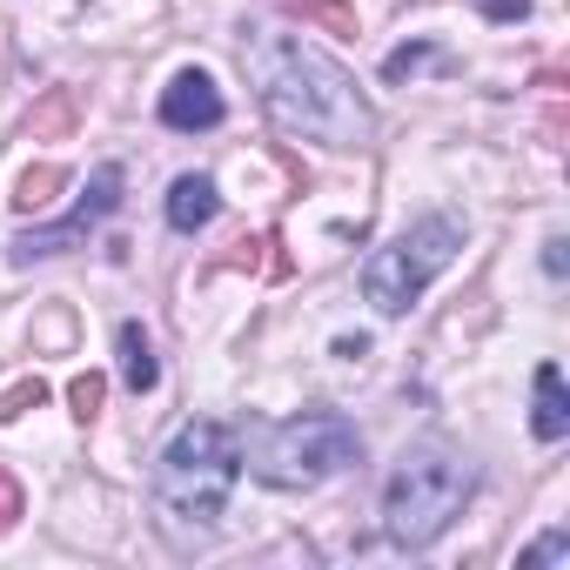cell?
Returning <instances> with one entry per match:
<instances>
[{
    "label": "cell",
    "instance_id": "obj_1",
    "mask_svg": "<svg viewBox=\"0 0 570 570\" xmlns=\"http://www.w3.org/2000/svg\"><path fill=\"white\" fill-rule=\"evenodd\" d=\"M242 68L255 81V101L268 108V121L282 135H309L323 148H363L376 135V115L356 95V75L336 55H323L309 35L255 28L242 41Z\"/></svg>",
    "mask_w": 570,
    "mask_h": 570
},
{
    "label": "cell",
    "instance_id": "obj_2",
    "mask_svg": "<svg viewBox=\"0 0 570 570\" xmlns=\"http://www.w3.org/2000/svg\"><path fill=\"white\" fill-rule=\"evenodd\" d=\"M242 476V430L222 416H188L155 456V510L175 530H208Z\"/></svg>",
    "mask_w": 570,
    "mask_h": 570
},
{
    "label": "cell",
    "instance_id": "obj_3",
    "mask_svg": "<svg viewBox=\"0 0 570 570\" xmlns=\"http://www.w3.org/2000/svg\"><path fill=\"white\" fill-rule=\"evenodd\" d=\"M476 497V470L470 456L443 450V443H410L383 483V537L396 550H430L456 517L463 503Z\"/></svg>",
    "mask_w": 570,
    "mask_h": 570
},
{
    "label": "cell",
    "instance_id": "obj_4",
    "mask_svg": "<svg viewBox=\"0 0 570 570\" xmlns=\"http://www.w3.org/2000/svg\"><path fill=\"white\" fill-rule=\"evenodd\" d=\"M363 463V430L336 410H303L289 423H262L248 436V470L268 490H316Z\"/></svg>",
    "mask_w": 570,
    "mask_h": 570
},
{
    "label": "cell",
    "instance_id": "obj_5",
    "mask_svg": "<svg viewBox=\"0 0 570 570\" xmlns=\"http://www.w3.org/2000/svg\"><path fill=\"white\" fill-rule=\"evenodd\" d=\"M456 248H463V222H456V215H423V222H410L396 242H383V248L363 262V296H370L383 316H410V303L456 262Z\"/></svg>",
    "mask_w": 570,
    "mask_h": 570
},
{
    "label": "cell",
    "instance_id": "obj_6",
    "mask_svg": "<svg viewBox=\"0 0 570 570\" xmlns=\"http://www.w3.org/2000/svg\"><path fill=\"white\" fill-rule=\"evenodd\" d=\"M121 188H128V175H121L115 161H101V168L88 175L81 202H75L55 228H21V235H14V262H41V255H68V248H81V235L121 208Z\"/></svg>",
    "mask_w": 570,
    "mask_h": 570
},
{
    "label": "cell",
    "instance_id": "obj_7",
    "mask_svg": "<svg viewBox=\"0 0 570 570\" xmlns=\"http://www.w3.org/2000/svg\"><path fill=\"white\" fill-rule=\"evenodd\" d=\"M161 121H168L175 135H208V128H222V121H228V101H222L215 75H208V68H181V75L161 88Z\"/></svg>",
    "mask_w": 570,
    "mask_h": 570
},
{
    "label": "cell",
    "instance_id": "obj_8",
    "mask_svg": "<svg viewBox=\"0 0 570 570\" xmlns=\"http://www.w3.org/2000/svg\"><path fill=\"white\" fill-rule=\"evenodd\" d=\"M215 208H222L215 175H175V188H168V228H175V235L208 228V222H215Z\"/></svg>",
    "mask_w": 570,
    "mask_h": 570
},
{
    "label": "cell",
    "instance_id": "obj_9",
    "mask_svg": "<svg viewBox=\"0 0 570 570\" xmlns=\"http://www.w3.org/2000/svg\"><path fill=\"white\" fill-rule=\"evenodd\" d=\"M530 430H537V443H563V436H570V396H563V370H557V363H537V410H530Z\"/></svg>",
    "mask_w": 570,
    "mask_h": 570
},
{
    "label": "cell",
    "instance_id": "obj_10",
    "mask_svg": "<svg viewBox=\"0 0 570 570\" xmlns=\"http://www.w3.org/2000/svg\"><path fill=\"white\" fill-rule=\"evenodd\" d=\"M121 383L135 390V396H148L155 383H161V363H155V343H148V330L141 323H121Z\"/></svg>",
    "mask_w": 570,
    "mask_h": 570
},
{
    "label": "cell",
    "instance_id": "obj_11",
    "mask_svg": "<svg viewBox=\"0 0 570 570\" xmlns=\"http://www.w3.org/2000/svg\"><path fill=\"white\" fill-rule=\"evenodd\" d=\"M81 121V95L75 88H48V101L28 115V141H55V135H68Z\"/></svg>",
    "mask_w": 570,
    "mask_h": 570
},
{
    "label": "cell",
    "instance_id": "obj_12",
    "mask_svg": "<svg viewBox=\"0 0 570 570\" xmlns=\"http://www.w3.org/2000/svg\"><path fill=\"white\" fill-rule=\"evenodd\" d=\"M61 181H68V168H55V161H41V168H28V175L14 181V208H21V215H28V208H48Z\"/></svg>",
    "mask_w": 570,
    "mask_h": 570
},
{
    "label": "cell",
    "instance_id": "obj_13",
    "mask_svg": "<svg viewBox=\"0 0 570 570\" xmlns=\"http://www.w3.org/2000/svg\"><path fill=\"white\" fill-rule=\"evenodd\" d=\"M101 396H108V376L81 370V376L68 383V410H75V423H95V416H101Z\"/></svg>",
    "mask_w": 570,
    "mask_h": 570
},
{
    "label": "cell",
    "instance_id": "obj_14",
    "mask_svg": "<svg viewBox=\"0 0 570 570\" xmlns=\"http://www.w3.org/2000/svg\"><path fill=\"white\" fill-rule=\"evenodd\" d=\"M41 403H48V383L28 376V383H14L8 396H0V423H14V416H28V410H41Z\"/></svg>",
    "mask_w": 570,
    "mask_h": 570
},
{
    "label": "cell",
    "instance_id": "obj_15",
    "mask_svg": "<svg viewBox=\"0 0 570 570\" xmlns=\"http://www.w3.org/2000/svg\"><path fill=\"white\" fill-rule=\"evenodd\" d=\"M523 570H543V563H570V530H550V537H537L523 557H517Z\"/></svg>",
    "mask_w": 570,
    "mask_h": 570
},
{
    "label": "cell",
    "instance_id": "obj_16",
    "mask_svg": "<svg viewBox=\"0 0 570 570\" xmlns=\"http://www.w3.org/2000/svg\"><path fill=\"white\" fill-rule=\"evenodd\" d=\"M423 61H436V48H430V41H410V48H396V55L383 61V81H410Z\"/></svg>",
    "mask_w": 570,
    "mask_h": 570
},
{
    "label": "cell",
    "instance_id": "obj_17",
    "mask_svg": "<svg viewBox=\"0 0 570 570\" xmlns=\"http://www.w3.org/2000/svg\"><path fill=\"white\" fill-rule=\"evenodd\" d=\"M21 517V490H14V476H0V530H8Z\"/></svg>",
    "mask_w": 570,
    "mask_h": 570
},
{
    "label": "cell",
    "instance_id": "obj_18",
    "mask_svg": "<svg viewBox=\"0 0 570 570\" xmlns=\"http://www.w3.org/2000/svg\"><path fill=\"white\" fill-rule=\"evenodd\" d=\"M490 14H497V21H523V14H530V0H490Z\"/></svg>",
    "mask_w": 570,
    "mask_h": 570
},
{
    "label": "cell",
    "instance_id": "obj_19",
    "mask_svg": "<svg viewBox=\"0 0 570 570\" xmlns=\"http://www.w3.org/2000/svg\"><path fill=\"white\" fill-rule=\"evenodd\" d=\"M543 268H550V275H563V235H550V242H543Z\"/></svg>",
    "mask_w": 570,
    "mask_h": 570
}]
</instances>
